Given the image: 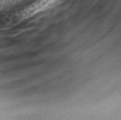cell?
Instances as JSON below:
<instances>
[{
    "instance_id": "obj_1",
    "label": "cell",
    "mask_w": 121,
    "mask_h": 120,
    "mask_svg": "<svg viewBox=\"0 0 121 120\" xmlns=\"http://www.w3.org/2000/svg\"><path fill=\"white\" fill-rule=\"evenodd\" d=\"M59 0H40V1L35 2V4L31 5L23 12V16L25 18L34 16L39 13H42L58 3Z\"/></svg>"
}]
</instances>
